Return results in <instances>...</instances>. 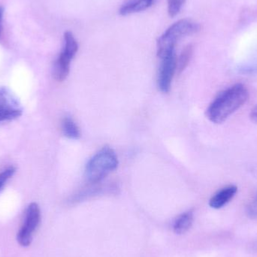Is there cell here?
Returning a JSON list of instances; mask_svg holds the SVG:
<instances>
[{
	"mask_svg": "<svg viewBox=\"0 0 257 257\" xmlns=\"http://www.w3.org/2000/svg\"><path fill=\"white\" fill-rule=\"evenodd\" d=\"M249 99V91L245 85L236 84L217 95L206 111L208 120L216 124L226 121Z\"/></svg>",
	"mask_w": 257,
	"mask_h": 257,
	"instance_id": "1",
	"label": "cell"
},
{
	"mask_svg": "<svg viewBox=\"0 0 257 257\" xmlns=\"http://www.w3.org/2000/svg\"><path fill=\"white\" fill-rule=\"evenodd\" d=\"M200 29V25L191 20H180L175 23L157 41V56L163 59L174 54L175 45L181 37L195 34Z\"/></svg>",
	"mask_w": 257,
	"mask_h": 257,
	"instance_id": "2",
	"label": "cell"
},
{
	"mask_svg": "<svg viewBox=\"0 0 257 257\" xmlns=\"http://www.w3.org/2000/svg\"><path fill=\"white\" fill-rule=\"evenodd\" d=\"M118 163L115 151L109 147H104L86 165V178L91 184H97L115 170Z\"/></svg>",
	"mask_w": 257,
	"mask_h": 257,
	"instance_id": "3",
	"label": "cell"
},
{
	"mask_svg": "<svg viewBox=\"0 0 257 257\" xmlns=\"http://www.w3.org/2000/svg\"><path fill=\"white\" fill-rule=\"evenodd\" d=\"M64 40V48L55 62L53 72L54 78L58 81H64L67 78L70 71L71 61L78 50V42L70 31L65 33Z\"/></svg>",
	"mask_w": 257,
	"mask_h": 257,
	"instance_id": "4",
	"label": "cell"
},
{
	"mask_svg": "<svg viewBox=\"0 0 257 257\" xmlns=\"http://www.w3.org/2000/svg\"><path fill=\"white\" fill-rule=\"evenodd\" d=\"M41 211L37 204H30L26 211L24 223L17 235L18 243L23 247H28L33 241V235L40 223Z\"/></svg>",
	"mask_w": 257,
	"mask_h": 257,
	"instance_id": "5",
	"label": "cell"
},
{
	"mask_svg": "<svg viewBox=\"0 0 257 257\" xmlns=\"http://www.w3.org/2000/svg\"><path fill=\"white\" fill-rule=\"evenodd\" d=\"M161 60L157 81L160 91L167 93L170 91L172 79L177 70L176 56L174 53Z\"/></svg>",
	"mask_w": 257,
	"mask_h": 257,
	"instance_id": "6",
	"label": "cell"
},
{
	"mask_svg": "<svg viewBox=\"0 0 257 257\" xmlns=\"http://www.w3.org/2000/svg\"><path fill=\"white\" fill-rule=\"evenodd\" d=\"M22 114L17 99L6 89H0V123L14 120Z\"/></svg>",
	"mask_w": 257,
	"mask_h": 257,
	"instance_id": "7",
	"label": "cell"
},
{
	"mask_svg": "<svg viewBox=\"0 0 257 257\" xmlns=\"http://www.w3.org/2000/svg\"><path fill=\"white\" fill-rule=\"evenodd\" d=\"M238 192V187L235 185H229L223 187L216 193L209 201V205L214 209H220L229 203Z\"/></svg>",
	"mask_w": 257,
	"mask_h": 257,
	"instance_id": "8",
	"label": "cell"
},
{
	"mask_svg": "<svg viewBox=\"0 0 257 257\" xmlns=\"http://www.w3.org/2000/svg\"><path fill=\"white\" fill-rule=\"evenodd\" d=\"M193 211H187L177 217L174 222L173 230L175 234L182 235L186 233L191 227L193 223Z\"/></svg>",
	"mask_w": 257,
	"mask_h": 257,
	"instance_id": "9",
	"label": "cell"
},
{
	"mask_svg": "<svg viewBox=\"0 0 257 257\" xmlns=\"http://www.w3.org/2000/svg\"><path fill=\"white\" fill-rule=\"evenodd\" d=\"M153 2L154 0H132L121 6L119 13L120 15L125 16V15L142 12V11L146 10L147 9L151 7L152 6Z\"/></svg>",
	"mask_w": 257,
	"mask_h": 257,
	"instance_id": "10",
	"label": "cell"
},
{
	"mask_svg": "<svg viewBox=\"0 0 257 257\" xmlns=\"http://www.w3.org/2000/svg\"><path fill=\"white\" fill-rule=\"evenodd\" d=\"M62 130L63 134L68 139H78L81 137V131L73 119L66 117L62 121Z\"/></svg>",
	"mask_w": 257,
	"mask_h": 257,
	"instance_id": "11",
	"label": "cell"
},
{
	"mask_svg": "<svg viewBox=\"0 0 257 257\" xmlns=\"http://www.w3.org/2000/svg\"><path fill=\"white\" fill-rule=\"evenodd\" d=\"M193 48L192 45H187L180 54L179 58L177 59V70L181 73L187 68L193 56Z\"/></svg>",
	"mask_w": 257,
	"mask_h": 257,
	"instance_id": "12",
	"label": "cell"
},
{
	"mask_svg": "<svg viewBox=\"0 0 257 257\" xmlns=\"http://www.w3.org/2000/svg\"><path fill=\"white\" fill-rule=\"evenodd\" d=\"M167 1L168 13L169 16L175 17L179 13L186 0H167Z\"/></svg>",
	"mask_w": 257,
	"mask_h": 257,
	"instance_id": "13",
	"label": "cell"
},
{
	"mask_svg": "<svg viewBox=\"0 0 257 257\" xmlns=\"http://www.w3.org/2000/svg\"><path fill=\"white\" fill-rule=\"evenodd\" d=\"M15 172V169L13 167L9 168L3 171V172L0 173V191L3 190L4 186L6 185V182L9 178L13 176Z\"/></svg>",
	"mask_w": 257,
	"mask_h": 257,
	"instance_id": "14",
	"label": "cell"
},
{
	"mask_svg": "<svg viewBox=\"0 0 257 257\" xmlns=\"http://www.w3.org/2000/svg\"><path fill=\"white\" fill-rule=\"evenodd\" d=\"M246 211L249 217L251 219H257V193L253 201L247 205Z\"/></svg>",
	"mask_w": 257,
	"mask_h": 257,
	"instance_id": "15",
	"label": "cell"
},
{
	"mask_svg": "<svg viewBox=\"0 0 257 257\" xmlns=\"http://www.w3.org/2000/svg\"><path fill=\"white\" fill-rule=\"evenodd\" d=\"M250 117L252 121L254 122V123L257 124V105L250 111Z\"/></svg>",
	"mask_w": 257,
	"mask_h": 257,
	"instance_id": "16",
	"label": "cell"
},
{
	"mask_svg": "<svg viewBox=\"0 0 257 257\" xmlns=\"http://www.w3.org/2000/svg\"><path fill=\"white\" fill-rule=\"evenodd\" d=\"M244 73H257L256 69H244Z\"/></svg>",
	"mask_w": 257,
	"mask_h": 257,
	"instance_id": "17",
	"label": "cell"
},
{
	"mask_svg": "<svg viewBox=\"0 0 257 257\" xmlns=\"http://www.w3.org/2000/svg\"><path fill=\"white\" fill-rule=\"evenodd\" d=\"M3 9L0 7V35L2 32V21H3Z\"/></svg>",
	"mask_w": 257,
	"mask_h": 257,
	"instance_id": "18",
	"label": "cell"
},
{
	"mask_svg": "<svg viewBox=\"0 0 257 257\" xmlns=\"http://www.w3.org/2000/svg\"><path fill=\"white\" fill-rule=\"evenodd\" d=\"M256 248H257V245L256 246Z\"/></svg>",
	"mask_w": 257,
	"mask_h": 257,
	"instance_id": "19",
	"label": "cell"
}]
</instances>
